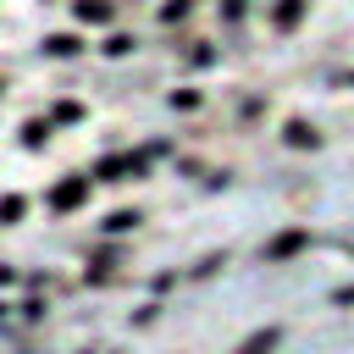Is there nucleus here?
Returning a JSON list of instances; mask_svg holds the SVG:
<instances>
[{
	"mask_svg": "<svg viewBox=\"0 0 354 354\" xmlns=\"http://www.w3.org/2000/svg\"><path fill=\"white\" fill-rule=\"evenodd\" d=\"M138 221H144V216H138V210H111V216H105V221H100V227H105V232H111V238H122V232H133V227H138Z\"/></svg>",
	"mask_w": 354,
	"mask_h": 354,
	"instance_id": "9",
	"label": "nucleus"
},
{
	"mask_svg": "<svg viewBox=\"0 0 354 354\" xmlns=\"http://www.w3.org/2000/svg\"><path fill=\"white\" fill-rule=\"evenodd\" d=\"M11 321H17V310H11V304H0V332H11Z\"/></svg>",
	"mask_w": 354,
	"mask_h": 354,
	"instance_id": "16",
	"label": "nucleus"
},
{
	"mask_svg": "<svg viewBox=\"0 0 354 354\" xmlns=\"http://www.w3.org/2000/svg\"><path fill=\"white\" fill-rule=\"evenodd\" d=\"M22 282V266H11V260H0V288H17Z\"/></svg>",
	"mask_w": 354,
	"mask_h": 354,
	"instance_id": "14",
	"label": "nucleus"
},
{
	"mask_svg": "<svg viewBox=\"0 0 354 354\" xmlns=\"http://www.w3.org/2000/svg\"><path fill=\"white\" fill-rule=\"evenodd\" d=\"M100 55H111V61L133 55V33H111V28H105V39H100Z\"/></svg>",
	"mask_w": 354,
	"mask_h": 354,
	"instance_id": "8",
	"label": "nucleus"
},
{
	"mask_svg": "<svg viewBox=\"0 0 354 354\" xmlns=\"http://www.w3.org/2000/svg\"><path fill=\"white\" fill-rule=\"evenodd\" d=\"M17 144H22L28 155H44V149H50V122H44V116L22 122V127H17Z\"/></svg>",
	"mask_w": 354,
	"mask_h": 354,
	"instance_id": "4",
	"label": "nucleus"
},
{
	"mask_svg": "<svg viewBox=\"0 0 354 354\" xmlns=\"http://www.w3.org/2000/svg\"><path fill=\"white\" fill-rule=\"evenodd\" d=\"M337 304H354V288H343V293H337Z\"/></svg>",
	"mask_w": 354,
	"mask_h": 354,
	"instance_id": "17",
	"label": "nucleus"
},
{
	"mask_svg": "<svg viewBox=\"0 0 354 354\" xmlns=\"http://www.w3.org/2000/svg\"><path fill=\"white\" fill-rule=\"evenodd\" d=\"M299 243H304V232H282V238H277V243L266 249V260H282V254H293Z\"/></svg>",
	"mask_w": 354,
	"mask_h": 354,
	"instance_id": "11",
	"label": "nucleus"
},
{
	"mask_svg": "<svg viewBox=\"0 0 354 354\" xmlns=\"http://www.w3.org/2000/svg\"><path fill=\"white\" fill-rule=\"evenodd\" d=\"M271 343H277V326H266V332H254V337H249V343H243L238 354H266Z\"/></svg>",
	"mask_w": 354,
	"mask_h": 354,
	"instance_id": "13",
	"label": "nucleus"
},
{
	"mask_svg": "<svg viewBox=\"0 0 354 354\" xmlns=\"http://www.w3.org/2000/svg\"><path fill=\"white\" fill-rule=\"evenodd\" d=\"M83 116H88V105H83V100H66V94H61V100H50V122H55V127H77Z\"/></svg>",
	"mask_w": 354,
	"mask_h": 354,
	"instance_id": "5",
	"label": "nucleus"
},
{
	"mask_svg": "<svg viewBox=\"0 0 354 354\" xmlns=\"http://www.w3.org/2000/svg\"><path fill=\"white\" fill-rule=\"evenodd\" d=\"M28 210H33V205H28V194H17V188H11V194H0V227H22V221H28Z\"/></svg>",
	"mask_w": 354,
	"mask_h": 354,
	"instance_id": "7",
	"label": "nucleus"
},
{
	"mask_svg": "<svg viewBox=\"0 0 354 354\" xmlns=\"http://www.w3.org/2000/svg\"><path fill=\"white\" fill-rule=\"evenodd\" d=\"M88 194H94V183H88L83 171H66V177H55V183H50L44 205H50L55 216H72V210H83V205H88Z\"/></svg>",
	"mask_w": 354,
	"mask_h": 354,
	"instance_id": "1",
	"label": "nucleus"
},
{
	"mask_svg": "<svg viewBox=\"0 0 354 354\" xmlns=\"http://www.w3.org/2000/svg\"><path fill=\"white\" fill-rule=\"evenodd\" d=\"M288 138H293V144H315V133H310L304 122H293V127H288Z\"/></svg>",
	"mask_w": 354,
	"mask_h": 354,
	"instance_id": "15",
	"label": "nucleus"
},
{
	"mask_svg": "<svg viewBox=\"0 0 354 354\" xmlns=\"http://www.w3.org/2000/svg\"><path fill=\"white\" fill-rule=\"evenodd\" d=\"M116 17H122L116 0H72V22H83V28H111Z\"/></svg>",
	"mask_w": 354,
	"mask_h": 354,
	"instance_id": "3",
	"label": "nucleus"
},
{
	"mask_svg": "<svg viewBox=\"0 0 354 354\" xmlns=\"http://www.w3.org/2000/svg\"><path fill=\"white\" fill-rule=\"evenodd\" d=\"M0 88H6V77H0Z\"/></svg>",
	"mask_w": 354,
	"mask_h": 354,
	"instance_id": "18",
	"label": "nucleus"
},
{
	"mask_svg": "<svg viewBox=\"0 0 354 354\" xmlns=\"http://www.w3.org/2000/svg\"><path fill=\"white\" fill-rule=\"evenodd\" d=\"M11 310H17V321H28V326H44V310H50V304H44V299H22V304H11Z\"/></svg>",
	"mask_w": 354,
	"mask_h": 354,
	"instance_id": "10",
	"label": "nucleus"
},
{
	"mask_svg": "<svg viewBox=\"0 0 354 354\" xmlns=\"http://www.w3.org/2000/svg\"><path fill=\"white\" fill-rule=\"evenodd\" d=\"M188 11H194V0H166V6H160V22L171 28V22H183Z\"/></svg>",
	"mask_w": 354,
	"mask_h": 354,
	"instance_id": "12",
	"label": "nucleus"
},
{
	"mask_svg": "<svg viewBox=\"0 0 354 354\" xmlns=\"http://www.w3.org/2000/svg\"><path fill=\"white\" fill-rule=\"evenodd\" d=\"M111 277H116V249H100V254L88 260V271H83V282H88V288H105Z\"/></svg>",
	"mask_w": 354,
	"mask_h": 354,
	"instance_id": "6",
	"label": "nucleus"
},
{
	"mask_svg": "<svg viewBox=\"0 0 354 354\" xmlns=\"http://www.w3.org/2000/svg\"><path fill=\"white\" fill-rule=\"evenodd\" d=\"M39 55H44V61H77V55H83V33H77V28H50V33L39 39Z\"/></svg>",
	"mask_w": 354,
	"mask_h": 354,
	"instance_id": "2",
	"label": "nucleus"
}]
</instances>
